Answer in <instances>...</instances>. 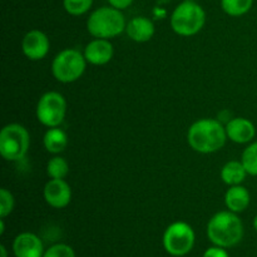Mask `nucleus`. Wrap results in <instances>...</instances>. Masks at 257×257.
<instances>
[{
	"label": "nucleus",
	"mask_w": 257,
	"mask_h": 257,
	"mask_svg": "<svg viewBox=\"0 0 257 257\" xmlns=\"http://www.w3.org/2000/svg\"><path fill=\"white\" fill-rule=\"evenodd\" d=\"M253 5V0H221V8L232 18L247 14Z\"/></svg>",
	"instance_id": "6ab92c4d"
},
{
	"label": "nucleus",
	"mask_w": 257,
	"mask_h": 257,
	"mask_svg": "<svg viewBox=\"0 0 257 257\" xmlns=\"http://www.w3.org/2000/svg\"><path fill=\"white\" fill-rule=\"evenodd\" d=\"M196 242V233L192 226L183 221H176L165 230L162 237L163 247L171 256L182 257L192 251Z\"/></svg>",
	"instance_id": "0eeeda50"
},
{
	"label": "nucleus",
	"mask_w": 257,
	"mask_h": 257,
	"mask_svg": "<svg viewBox=\"0 0 257 257\" xmlns=\"http://www.w3.org/2000/svg\"><path fill=\"white\" fill-rule=\"evenodd\" d=\"M135 0H108L110 7L115 8L118 10H125L127 8H130L133 4Z\"/></svg>",
	"instance_id": "393cba45"
},
{
	"label": "nucleus",
	"mask_w": 257,
	"mask_h": 257,
	"mask_svg": "<svg viewBox=\"0 0 257 257\" xmlns=\"http://www.w3.org/2000/svg\"><path fill=\"white\" fill-rule=\"evenodd\" d=\"M69 173V163L62 156L55 155L47 163V175L53 180H65Z\"/></svg>",
	"instance_id": "a211bd4d"
},
{
	"label": "nucleus",
	"mask_w": 257,
	"mask_h": 257,
	"mask_svg": "<svg viewBox=\"0 0 257 257\" xmlns=\"http://www.w3.org/2000/svg\"><path fill=\"white\" fill-rule=\"evenodd\" d=\"M252 225H253V228H255V231L257 232V215L255 216V217H253V222H252Z\"/></svg>",
	"instance_id": "bb28decb"
},
{
	"label": "nucleus",
	"mask_w": 257,
	"mask_h": 257,
	"mask_svg": "<svg viewBox=\"0 0 257 257\" xmlns=\"http://www.w3.org/2000/svg\"><path fill=\"white\" fill-rule=\"evenodd\" d=\"M83 54H84L88 64L105 65L113 59L114 48L109 39L94 38L85 45Z\"/></svg>",
	"instance_id": "9b49d317"
},
{
	"label": "nucleus",
	"mask_w": 257,
	"mask_h": 257,
	"mask_svg": "<svg viewBox=\"0 0 257 257\" xmlns=\"http://www.w3.org/2000/svg\"><path fill=\"white\" fill-rule=\"evenodd\" d=\"M225 125L213 118H201L193 122L187 131V143L195 152L202 155L218 152L227 141Z\"/></svg>",
	"instance_id": "f257e3e1"
},
{
	"label": "nucleus",
	"mask_w": 257,
	"mask_h": 257,
	"mask_svg": "<svg viewBox=\"0 0 257 257\" xmlns=\"http://www.w3.org/2000/svg\"><path fill=\"white\" fill-rule=\"evenodd\" d=\"M0 256H2V257H8V251H7V247H5L4 245L0 246Z\"/></svg>",
	"instance_id": "a878e982"
},
{
	"label": "nucleus",
	"mask_w": 257,
	"mask_h": 257,
	"mask_svg": "<svg viewBox=\"0 0 257 257\" xmlns=\"http://www.w3.org/2000/svg\"><path fill=\"white\" fill-rule=\"evenodd\" d=\"M35 115L44 127H60L67 115V100L59 92H45L40 95L35 108Z\"/></svg>",
	"instance_id": "6e6552de"
},
{
	"label": "nucleus",
	"mask_w": 257,
	"mask_h": 257,
	"mask_svg": "<svg viewBox=\"0 0 257 257\" xmlns=\"http://www.w3.org/2000/svg\"><path fill=\"white\" fill-rule=\"evenodd\" d=\"M87 59L83 52L73 48L63 49L53 58L52 74L58 82L69 84L82 78L87 69Z\"/></svg>",
	"instance_id": "39448f33"
},
{
	"label": "nucleus",
	"mask_w": 257,
	"mask_h": 257,
	"mask_svg": "<svg viewBox=\"0 0 257 257\" xmlns=\"http://www.w3.org/2000/svg\"><path fill=\"white\" fill-rule=\"evenodd\" d=\"M43 257H75V252L67 243H55L45 250Z\"/></svg>",
	"instance_id": "5701e85b"
},
{
	"label": "nucleus",
	"mask_w": 257,
	"mask_h": 257,
	"mask_svg": "<svg viewBox=\"0 0 257 257\" xmlns=\"http://www.w3.org/2000/svg\"><path fill=\"white\" fill-rule=\"evenodd\" d=\"M206 13L196 2L183 0L171 15V28L180 37H193L203 29Z\"/></svg>",
	"instance_id": "20e7f679"
},
{
	"label": "nucleus",
	"mask_w": 257,
	"mask_h": 257,
	"mask_svg": "<svg viewBox=\"0 0 257 257\" xmlns=\"http://www.w3.org/2000/svg\"><path fill=\"white\" fill-rule=\"evenodd\" d=\"M188 2H196V0H188Z\"/></svg>",
	"instance_id": "cd10ccee"
},
{
	"label": "nucleus",
	"mask_w": 257,
	"mask_h": 257,
	"mask_svg": "<svg viewBox=\"0 0 257 257\" xmlns=\"http://www.w3.org/2000/svg\"><path fill=\"white\" fill-rule=\"evenodd\" d=\"M127 22L122 10L113 7H102L90 13L87 19V30L93 38L112 39L125 32Z\"/></svg>",
	"instance_id": "7ed1b4c3"
},
{
	"label": "nucleus",
	"mask_w": 257,
	"mask_h": 257,
	"mask_svg": "<svg viewBox=\"0 0 257 257\" xmlns=\"http://www.w3.org/2000/svg\"><path fill=\"white\" fill-rule=\"evenodd\" d=\"M43 196L48 206L55 210H62L72 201V188L65 180L49 178L43 188Z\"/></svg>",
	"instance_id": "9d476101"
},
{
	"label": "nucleus",
	"mask_w": 257,
	"mask_h": 257,
	"mask_svg": "<svg viewBox=\"0 0 257 257\" xmlns=\"http://www.w3.org/2000/svg\"><path fill=\"white\" fill-rule=\"evenodd\" d=\"M43 146L50 155H59L68 146L67 133L59 127L48 128L43 136Z\"/></svg>",
	"instance_id": "f3484780"
},
{
	"label": "nucleus",
	"mask_w": 257,
	"mask_h": 257,
	"mask_svg": "<svg viewBox=\"0 0 257 257\" xmlns=\"http://www.w3.org/2000/svg\"><path fill=\"white\" fill-rule=\"evenodd\" d=\"M50 49L48 35L39 29L29 30L22 39V52L33 62L44 59Z\"/></svg>",
	"instance_id": "1a4fd4ad"
},
{
	"label": "nucleus",
	"mask_w": 257,
	"mask_h": 257,
	"mask_svg": "<svg viewBox=\"0 0 257 257\" xmlns=\"http://www.w3.org/2000/svg\"><path fill=\"white\" fill-rule=\"evenodd\" d=\"M125 33L136 43L150 42L156 33L155 23L146 17H135L127 22Z\"/></svg>",
	"instance_id": "4468645a"
},
{
	"label": "nucleus",
	"mask_w": 257,
	"mask_h": 257,
	"mask_svg": "<svg viewBox=\"0 0 257 257\" xmlns=\"http://www.w3.org/2000/svg\"><path fill=\"white\" fill-rule=\"evenodd\" d=\"M206 233L213 245L223 248L233 247L242 240L243 223L237 213L228 210L220 211L208 220Z\"/></svg>",
	"instance_id": "f03ea898"
},
{
	"label": "nucleus",
	"mask_w": 257,
	"mask_h": 257,
	"mask_svg": "<svg viewBox=\"0 0 257 257\" xmlns=\"http://www.w3.org/2000/svg\"><path fill=\"white\" fill-rule=\"evenodd\" d=\"M226 135L230 141L237 145H248L256 137V127L245 117H235L225 124Z\"/></svg>",
	"instance_id": "f8f14e48"
},
{
	"label": "nucleus",
	"mask_w": 257,
	"mask_h": 257,
	"mask_svg": "<svg viewBox=\"0 0 257 257\" xmlns=\"http://www.w3.org/2000/svg\"><path fill=\"white\" fill-rule=\"evenodd\" d=\"M202 257H230V256H228L226 248L213 245L212 247H208L207 250L203 252Z\"/></svg>",
	"instance_id": "b1692460"
},
{
	"label": "nucleus",
	"mask_w": 257,
	"mask_h": 257,
	"mask_svg": "<svg viewBox=\"0 0 257 257\" xmlns=\"http://www.w3.org/2000/svg\"><path fill=\"white\" fill-rule=\"evenodd\" d=\"M241 162L245 166L248 176L257 177V141H252L246 146L241 155Z\"/></svg>",
	"instance_id": "aec40b11"
},
{
	"label": "nucleus",
	"mask_w": 257,
	"mask_h": 257,
	"mask_svg": "<svg viewBox=\"0 0 257 257\" xmlns=\"http://www.w3.org/2000/svg\"><path fill=\"white\" fill-rule=\"evenodd\" d=\"M94 0H63L64 10L73 17H80L84 15L93 7Z\"/></svg>",
	"instance_id": "412c9836"
},
{
	"label": "nucleus",
	"mask_w": 257,
	"mask_h": 257,
	"mask_svg": "<svg viewBox=\"0 0 257 257\" xmlns=\"http://www.w3.org/2000/svg\"><path fill=\"white\" fill-rule=\"evenodd\" d=\"M251 195L247 188L242 185L230 186L225 193V205L228 211L241 213L250 206Z\"/></svg>",
	"instance_id": "2eb2a0df"
},
{
	"label": "nucleus",
	"mask_w": 257,
	"mask_h": 257,
	"mask_svg": "<svg viewBox=\"0 0 257 257\" xmlns=\"http://www.w3.org/2000/svg\"><path fill=\"white\" fill-rule=\"evenodd\" d=\"M248 176L247 171H246L245 166L240 161H228L222 166L220 171V177L225 185L230 186H237L242 185L245 182L246 177Z\"/></svg>",
	"instance_id": "dca6fc26"
},
{
	"label": "nucleus",
	"mask_w": 257,
	"mask_h": 257,
	"mask_svg": "<svg viewBox=\"0 0 257 257\" xmlns=\"http://www.w3.org/2000/svg\"><path fill=\"white\" fill-rule=\"evenodd\" d=\"M13 252L15 257H43L44 246L38 235L22 232L13 241Z\"/></svg>",
	"instance_id": "ddd939ff"
},
{
	"label": "nucleus",
	"mask_w": 257,
	"mask_h": 257,
	"mask_svg": "<svg viewBox=\"0 0 257 257\" xmlns=\"http://www.w3.org/2000/svg\"><path fill=\"white\" fill-rule=\"evenodd\" d=\"M15 207V198L7 188L0 190V218H7Z\"/></svg>",
	"instance_id": "4be33fe9"
},
{
	"label": "nucleus",
	"mask_w": 257,
	"mask_h": 257,
	"mask_svg": "<svg viewBox=\"0 0 257 257\" xmlns=\"http://www.w3.org/2000/svg\"><path fill=\"white\" fill-rule=\"evenodd\" d=\"M30 135L20 123H9L0 131V155L5 161L18 162L27 156Z\"/></svg>",
	"instance_id": "423d86ee"
}]
</instances>
